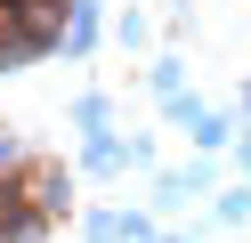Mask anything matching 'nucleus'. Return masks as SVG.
<instances>
[{
	"label": "nucleus",
	"instance_id": "nucleus-1",
	"mask_svg": "<svg viewBox=\"0 0 251 243\" xmlns=\"http://www.w3.org/2000/svg\"><path fill=\"white\" fill-rule=\"evenodd\" d=\"M57 219V170L0 138V243H25Z\"/></svg>",
	"mask_w": 251,
	"mask_h": 243
},
{
	"label": "nucleus",
	"instance_id": "nucleus-2",
	"mask_svg": "<svg viewBox=\"0 0 251 243\" xmlns=\"http://www.w3.org/2000/svg\"><path fill=\"white\" fill-rule=\"evenodd\" d=\"M73 8H81V0H0V65H25L49 41H65Z\"/></svg>",
	"mask_w": 251,
	"mask_h": 243
}]
</instances>
